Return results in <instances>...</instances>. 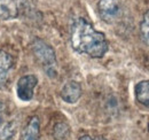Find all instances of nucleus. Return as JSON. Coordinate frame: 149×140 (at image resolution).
<instances>
[{
	"instance_id": "f03ea898",
	"label": "nucleus",
	"mask_w": 149,
	"mask_h": 140,
	"mask_svg": "<svg viewBox=\"0 0 149 140\" xmlns=\"http://www.w3.org/2000/svg\"><path fill=\"white\" fill-rule=\"evenodd\" d=\"M32 52L46 75L51 78H55L57 76V61L53 47L46 41L36 38L32 43Z\"/></svg>"
},
{
	"instance_id": "f8f14e48",
	"label": "nucleus",
	"mask_w": 149,
	"mask_h": 140,
	"mask_svg": "<svg viewBox=\"0 0 149 140\" xmlns=\"http://www.w3.org/2000/svg\"><path fill=\"white\" fill-rule=\"evenodd\" d=\"M140 36L143 44L149 46V9L143 14V18L140 23Z\"/></svg>"
},
{
	"instance_id": "ddd939ff",
	"label": "nucleus",
	"mask_w": 149,
	"mask_h": 140,
	"mask_svg": "<svg viewBox=\"0 0 149 140\" xmlns=\"http://www.w3.org/2000/svg\"><path fill=\"white\" fill-rule=\"evenodd\" d=\"M79 140H106L102 137H91V136H83L80 137Z\"/></svg>"
},
{
	"instance_id": "4468645a",
	"label": "nucleus",
	"mask_w": 149,
	"mask_h": 140,
	"mask_svg": "<svg viewBox=\"0 0 149 140\" xmlns=\"http://www.w3.org/2000/svg\"><path fill=\"white\" fill-rule=\"evenodd\" d=\"M3 114H5V106L2 102H0V124L3 123Z\"/></svg>"
},
{
	"instance_id": "423d86ee",
	"label": "nucleus",
	"mask_w": 149,
	"mask_h": 140,
	"mask_svg": "<svg viewBox=\"0 0 149 140\" xmlns=\"http://www.w3.org/2000/svg\"><path fill=\"white\" fill-rule=\"evenodd\" d=\"M13 57L5 51H0V88H5L13 69Z\"/></svg>"
},
{
	"instance_id": "39448f33",
	"label": "nucleus",
	"mask_w": 149,
	"mask_h": 140,
	"mask_svg": "<svg viewBox=\"0 0 149 140\" xmlns=\"http://www.w3.org/2000/svg\"><path fill=\"white\" fill-rule=\"evenodd\" d=\"M81 85L76 80H69L61 90V98L67 104H76L81 97Z\"/></svg>"
},
{
	"instance_id": "1a4fd4ad",
	"label": "nucleus",
	"mask_w": 149,
	"mask_h": 140,
	"mask_svg": "<svg viewBox=\"0 0 149 140\" xmlns=\"http://www.w3.org/2000/svg\"><path fill=\"white\" fill-rule=\"evenodd\" d=\"M135 99L141 106L149 108V80H141L139 82L135 88Z\"/></svg>"
},
{
	"instance_id": "7ed1b4c3",
	"label": "nucleus",
	"mask_w": 149,
	"mask_h": 140,
	"mask_svg": "<svg viewBox=\"0 0 149 140\" xmlns=\"http://www.w3.org/2000/svg\"><path fill=\"white\" fill-rule=\"evenodd\" d=\"M125 0H100L97 5L99 15L106 23H113L120 18Z\"/></svg>"
},
{
	"instance_id": "2eb2a0df",
	"label": "nucleus",
	"mask_w": 149,
	"mask_h": 140,
	"mask_svg": "<svg viewBox=\"0 0 149 140\" xmlns=\"http://www.w3.org/2000/svg\"><path fill=\"white\" fill-rule=\"evenodd\" d=\"M15 2H16V5H17V7L19 8H22L24 5H25V2H26V0H14Z\"/></svg>"
},
{
	"instance_id": "9d476101",
	"label": "nucleus",
	"mask_w": 149,
	"mask_h": 140,
	"mask_svg": "<svg viewBox=\"0 0 149 140\" xmlns=\"http://www.w3.org/2000/svg\"><path fill=\"white\" fill-rule=\"evenodd\" d=\"M69 134H70V127L67 123H56L54 126V131H53V136L55 140H67Z\"/></svg>"
},
{
	"instance_id": "0eeeda50",
	"label": "nucleus",
	"mask_w": 149,
	"mask_h": 140,
	"mask_svg": "<svg viewBox=\"0 0 149 140\" xmlns=\"http://www.w3.org/2000/svg\"><path fill=\"white\" fill-rule=\"evenodd\" d=\"M21 140H40V122L37 116L29 120L22 132Z\"/></svg>"
},
{
	"instance_id": "f257e3e1",
	"label": "nucleus",
	"mask_w": 149,
	"mask_h": 140,
	"mask_svg": "<svg viewBox=\"0 0 149 140\" xmlns=\"http://www.w3.org/2000/svg\"><path fill=\"white\" fill-rule=\"evenodd\" d=\"M70 43L77 53L86 54L93 59H100L109 50L104 34L96 31L85 18H77L70 29Z\"/></svg>"
},
{
	"instance_id": "6e6552de",
	"label": "nucleus",
	"mask_w": 149,
	"mask_h": 140,
	"mask_svg": "<svg viewBox=\"0 0 149 140\" xmlns=\"http://www.w3.org/2000/svg\"><path fill=\"white\" fill-rule=\"evenodd\" d=\"M19 7L14 0H0V20H13L19 16Z\"/></svg>"
},
{
	"instance_id": "9b49d317",
	"label": "nucleus",
	"mask_w": 149,
	"mask_h": 140,
	"mask_svg": "<svg viewBox=\"0 0 149 140\" xmlns=\"http://www.w3.org/2000/svg\"><path fill=\"white\" fill-rule=\"evenodd\" d=\"M16 133V124L14 122L5 123L0 129V140H12Z\"/></svg>"
},
{
	"instance_id": "dca6fc26",
	"label": "nucleus",
	"mask_w": 149,
	"mask_h": 140,
	"mask_svg": "<svg viewBox=\"0 0 149 140\" xmlns=\"http://www.w3.org/2000/svg\"><path fill=\"white\" fill-rule=\"evenodd\" d=\"M148 131H149V123H148Z\"/></svg>"
},
{
	"instance_id": "20e7f679",
	"label": "nucleus",
	"mask_w": 149,
	"mask_h": 140,
	"mask_svg": "<svg viewBox=\"0 0 149 140\" xmlns=\"http://www.w3.org/2000/svg\"><path fill=\"white\" fill-rule=\"evenodd\" d=\"M38 79L35 75H25L21 77L17 82L16 86V93L19 100L22 101H30L33 98L35 88L37 86Z\"/></svg>"
}]
</instances>
